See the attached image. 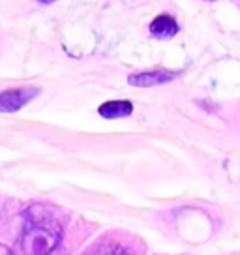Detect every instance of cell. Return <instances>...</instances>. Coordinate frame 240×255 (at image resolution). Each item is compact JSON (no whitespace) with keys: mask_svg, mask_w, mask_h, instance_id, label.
Returning a JSON list of instances; mask_svg holds the SVG:
<instances>
[{"mask_svg":"<svg viewBox=\"0 0 240 255\" xmlns=\"http://www.w3.org/2000/svg\"><path fill=\"white\" fill-rule=\"evenodd\" d=\"M0 255H15L8 246H4V244H0Z\"/></svg>","mask_w":240,"mask_h":255,"instance_id":"obj_6","label":"cell"},{"mask_svg":"<svg viewBox=\"0 0 240 255\" xmlns=\"http://www.w3.org/2000/svg\"><path fill=\"white\" fill-rule=\"evenodd\" d=\"M38 2H41V4H53L56 0H38Z\"/></svg>","mask_w":240,"mask_h":255,"instance_id":"obj_7","label":"cell"},{"mask_svg":"<svg viewBox=\"0 0 240 255\" xmlns=\"http://www.w3.org/2000/svg\"><path fill=\"white\" fill-rule=\"evenodd\" d=\"M208 2H214V0H208Z\"/></svg>","mask_w":240,"mask_h":255,"instance_id":"obj_8","label":"cell"},{"mask_svg":"<svg viewBox=\"0 0 240 255\" xmlns=\"http://www.w3.org/2000/svg\"><path fill=\"white\" fill-rule=\"evenodd\" d=\"M40 94V88L24 87V88H9L0 92V113H15L23 109L28 102H32Z\"/></svg>","mask_w":240,"mask_h":255,"instance_id":"obj_2","label":"cell"},{"mask_svg":"<svg viewBox=\"0 0 240 255\" xmlns=\"http://www.w3.org/2000/svg\"><path fill=\"white\" fill-rule=\"evenodd\" d=\"M176 75H180V72H171V70H152V72H143V73H135V75H129L128 83L131 85V87L148 88V87H156V85L169 83V81L175 79Z\"/></svg>","mask_w":240,"mask_h":255,"instance_id":"obj_3","label":"cell"},{"mask_svg":"<svg viewBox=\"0 0 240 255\" xmlns=\"http://www.w3.org/2000/svg\"><path fill=\"white\" fill-rule=\"evenodd\" d=\"M98 113L102 119L107 120H117V119H126L133 113V104L129 100H111L105 102L98 107Z\"/></svg>","mask_w":240,"mask_h":255,"instance_id":"obj_4","label":"cell"},{"mask_svg":"<svg viewBox=\"0 0 240 255\" xmlns=\"http://www.w3.org/2000/svg\"><path fill=\"white\" fill-rule=\"evenodd\" d=\"M176 32H178V23L175 21V17L167 15V13H161L150 23V34L154 38L167 40V38H173Z\"/></svg>","mask_w":240,"mask_h":255,"instance_id":"obj_5","label":"cell"},{"mask_svg":"<svg viewBox=\"0 0 240 255\" xmlns=\"http://www.w3.org/2000/svg\"><path fill=\"white\" fill-rule=\"evenodd\" d=\"M60 242V229L53 223L30 222L26 223L21 239L24 255H51Z\"/></svg>","mask_w":240,"mask_h":255,"instance_id":"obj_1","label":"cell"}]
</instances>
